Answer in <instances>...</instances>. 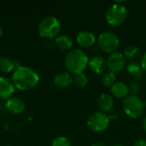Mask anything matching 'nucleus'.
<instances>
[{"mask_svg": "<svg viewBox=\"0 0 146 146\" xmlns=\"http://www.w3.org/2000/svg\"><path fill=\"white\" fill-rule=\"evenodd\" d=\"M73 82L74 83V85L80 88L85 87L87 83H88V78L86 76V74H85L84 73H80V74H77L74 75V79H73Z\"/></svg>", "mask_w": 146, "mask_h": 146, "instance_id": "412c9836", "label": "nucleus"}, {"mask_svg": "<svg viewBox=\"0 0 146 146\" xmlns=\"http://www.w3.org/2000/svg\"><path fill=\"white\" fill-rule=\"evenodd\" d=\"M128 88H129V94L133 96H137L140 92V90H141L139 84L137 82H132L129 85Z\"/></svg>", "mask_w": 146, "mask_h": 146, "instance_id": "5701e85b", "label": "nucleus"}, {"mask_svg": "<svg viewBox=\"0 0 146 146\" xmlns=\"http://www.w3.org/2000/svg\"><path fill=\"white\" fill-rule=\"evenodd\" d=\"M133 146H146V139H139L135 141Z\"/></svg>", "mask_w": 146, "mask_h": 146, "instance_id": "393cba45", "label": "nucleus"}, {"mask_svg": "<svg viewBox=\"0 0 146 146\" xmlns=\"http://www.w3.org/2000/svg\"><path fill=\"white\" fill-rule=\"evenodd\" d=\"M15 62L5 56H0V70L4 73H9L15 68Z\"/></svg>", "mask_w": 146, "mask_h": 146, "instance_id": "6ab92c4d", "label": "nucleus"}, {"mask_svg": "<svg viewBox=\"0 0 146 146\" xmlns=\"http://www.w3.org/2000/svg\"><path fill=\"white\" fill-rule=\"evenodd\" d=\"M106 62H107L108 68L110 69V72L114 74L121 72V70H123V68L126 66V58L124 55L118 51L111 53L109 56Z\"/></svg>", "mask_w": 146, "mask_h": 146, "instance_id": "6e6552de", "label": "nucleus"}, {"mask_svg": "<svg viewBox=\"0 0 146 146\" xmlns=\"http://www.w3.org/2000/svg\"><path fill=\"white\" fill-rule=\"evenodd\" d=\"M123 55L125 57H127L130 60H137L142 56L141 50H139V48L133 44L127 45L124 50Z\"/></svg>", "mask_w": 146, "mask_h": 146, "instance_id": "a211bd4d", "label": "nucleus"}, {"mask_svg": "<svg viewBox=\"0 0 146 146\" xmlns=\"http://www.w3.org/2000/svg\"><path fill=\"white\" fill-rule=\"evenodd\" d=\"M122 108L127 116L136 119L144 114L145 106V103L138 96L128 95L123 100Z\"/></svg>", "mask_w": 146, "mask_h": 146, "instance_id": "7ed1b4c3", "label": "nucleus"}, {"mask_svg": "<svg viewBox=\"0 0 146 146\" xmlns=\"http://www.w3.org/2000/svg\"><path fill=\"white\" fill-rule=\"evenodd\" d=\"M72 82H73V78L71 74L66 72L57 74L53 79L54 85L58 88H66L68 86H70Z\"/></svg>", "mask_w": 146, "mask_h": 146, "instance_id": "4468645a", "label": "nucleus"}, {"mask_svg": "<svg viewBox=\"0 0 146 146\" xmlns=\"http://www.w3.org/2000/svg\"><path fill=\"white\" fill-rule=\"evenodd\" d=\"M6 146H11V145H6Z\"/></svg>", "mask_w": 146, "mask_h": 146, "instance_id": "2f4dec72", "label": "nucleus"}, {"mask_svg": "<svg viewBox=\"0 0 146 146\" xmlns=\"http://www.w3.org/2000/svg\"><path fill=\"white\" fill-rule=\"evenodd\" d=\"M3 27H2V26L0 25V36L3 34Z\"/></svg>", "mask_w": 146, "mask_h": 146, "instance_id": "cd10ccee", "label": "nucleus"}, {"mask_svg": "<svg viewBox=\"0 0 146 146\" xmlns=\"http://www.w3.org/2000/svg\"><path fill=\"white\" fill-rule=\"evenodd\" d=\"M127 17V9L125 5L121 2H115L110 7L108 8L105 13V18L107 22L111 26L121 25Z\"/></svg>", "mask_w": 146, "mask_h": 146, "instance_id": "39448f33", "label": "nucleus"}, {"mask_svg": "<svg viewBox=\"0 0 146 146\" xmlns=\"http://www.w3.org/2000/svg\"><path fill=\"white\" fill-rule=\"evenodd\" d=\"M88 67L92 73L100 74L104 72L107 67V62L101 56H94L89 60Z\"/></svg>", "mask_w": 146, "mask_h": 146, "instance_id": "f8f14e48", "label": "nucleus"}, {"mask_svg": "<svg viewBox=\"0 0 146 146\" xmlns=\"http://www.w3.org/2000/svg\"><path fill=\"white\" fill-rule=\"evenodd\" d=\"M55 43L57 45L58 48L63 50H70L73 46V40L68 35H59L56 38Z\"/></svg>", "mask_w": 146, "mask_h": 146, "instance_id": "f3484780", "label": "nucleus"}, {"mask_svg": "<svg viewBox=\"0 0 146 146\" xmlns=\"http://www.w3.org/2000/svg\"><path fill=\"white\" fill-rule=\"evenodd\" d=\"M98 46L103 51L108 53L115 52L120 45L119 37L112 32H104L98 38Z\"/></svg>", "mask_w": 146, "mask_h": 146, "instance_id": "423d86ee", "label": "nucleus"}, {"mask_svg": "<svg viewBox=\"0 0 146 146\" xmlns=\"http://www.w3.org/2000/svg\"><path fill=\"white\" fill-rule=\"evenodd\" d=\"M5 108L13 114H21L24 111L26 104L21 98L18 97H10L5 103Z\"/></svg>", "mask_w": 146, "mask_h": 146, "instance_id": "9d476101", "label": "nucleus"}, {"mask_svg": "<svg viewBox=\"0 0 146 146\" xmlns=\"http://www.w3.org/2000/svg\"><path fill=\"white\" fill-rule=\"evenodd\" d=\"M140 66L142 68V69L146 72V52H145L140 59Z\"/></svg>", "mask_w": 146, "mask_h": 146, "instance_id": "b1692460", "label": "nucleus"}, {"mask_svg": "<svg viewBox=\"0 0 146 146\" xmlns=\"http://www.w3.org/2000/svg\"><path fill=\"white\" fill-rule=\"evenodd\" d=\"M127 71L135 80H140L144 77V70L142 69L140 64L136 62H130L127 65Z\"/></svg>", "mask_w": 146, "mask_h": 146, "instance_id": "2eb2a0df", "label": "nucleus"}, {"mask_svg": "<svg viewBox=\"0 0 146 146\" xmlns=\"http://www.w3.org/2000/svg\"><path fill=\"white\" fill-rule=\"evenodd\" d=\"M145 108H146V100H145Z\"/></svg>", "mask_w": 146, "mask_h": 146, "instance_id": "c756f323", "label": "nucleus"}, {"mask_svg": "<svg viewBox=\"0 0 146 146\" xmlns=\"http://www.w3.org/2000/svg\"><path fill=\"white\" fill-rule=\"evenodd\" d=\"M98 107L104 111V112H109L112 110L115 101L114 98L108 93H103L98 98Z\"/></svg>", "mask_w": 146, "mask_h": 146, "instance_id": "dca6fc26", "label": "nucleus"}, {"mask_svg": "<svg viewBox=\"0 0 146 146\" xmlns=\"http://www.w3.org/2000/svg\"><path fill=\"white\" fill-rule=\"evenodd\" d=\"M15 86L9 79L0 76V98L8 99L15 92Z\"/></svg>", "mask_w": 146, "mask_h": 146, "instance_id": "9b49d317", "label": "nucleus"}, {"mask_svg": "<svg viewBox=\"0 0 146 146\" xmlns=\"http://www.w3.org/2000/svg\"><path fill=\"white\" fill-rule=\"evenodd\" d=\"M0 108H1V102H0Z\"/></svg>", "mask_w": 146, "mask_h": 146, "instance_id": "7c9ffc66", "label": "nucleus"}, {"mask_svg": "<svg viewBox=\"0 0 146 146\" xmlns=\"http://www.w3.org/2000/svg\"><path fill=\"white\" fill-rule=\"evenodd\" d=\"M51 146H72L70 141L63 136H59L56 137V139H53Z\"/></svg>", "mask_w": 146, "mask_h": 146, "instance_id": "4be33fe9", "label": "nucleus"}, {"mask_svg": "<svg viewBox=\"0 0 146 146\" xmlns=\"http://www.w3.org/2000/svg\"><path fill=\"white\" fill-rule=\"evenodd\" d=\"M91 146H106L103 142H95Z\"/></svg>", "mask_w": 146, "mask_h": 146, "instance_id": "a878e982", "label": "nucleus"}, {"mask_svg": "<svg viewBox=\"0 0 146 146\" xmlns=\"http://www.w3.org/2000/svg\"><path fill=\"white\" fill-rule=\"evenodd\" d=\"M111 146H123V145H119V144H115V145H111Z\"/></svg>", "mask_w": 146, "mask_h": 146, "instance_id": "c85d7f7f", "label": "nucleus"}, {"mask_svg": "<svg viewBox=\"0 0 146 146\" xmlns=\"http://www.w3.org/2000/svg\"><path fill=\"white\" fill-rule=\"evenodd\" d=\"M88 56L80 49L71 50L65 57V66L67 69L74 74L83 73L88 66Z\"/></svg>", "mask_w": 146, "mask_h": 146, "instance_id": "f03ea898", "label": "nucleus"}, {"mask_svg": "<svg viewBox=\"0 0 146 146\" xmlns=\"http://www.w3.org/2000/svg\"><path fill=\"white\" fill-rule=\"evenodd\" d=\"M143 128H144V130H145V132L146 133V116L145 117V119H144V121H143Z\"/></svg>", "mask_w": 146, "mask_h": 146, "instance_id": "bb28decb", "label": "nucleus"}, {"mask_svg": "<svg viewBox=\"0 0 146 146\" xmlns=\"http://www.w3.org/2000/svg\"><path fill=\"white\" fill-rule=\"evenodd\" d=\"M76 41L80 46L83 48H90L93 46L94 44L97 42V38L93 33L85 30L78 33L76 37Z\"/></svg>", "mask_w": 146, "mask_h": 146, "instance_id": "1a4fd4ad", "label": "nucleus"}, {"mask_svg": "<svg viewBox=\"0 0 146 146\" xmlns=\"http://www.w3.org/2000/svg\"><path fill=\"white\" fill-rule=\"evenodd\" d=\"M110 92L115 98H126L129 94V88L127 85H126L121 81H119V82H115L111 86Z\"/></svg>", "mask_w": 146, "mask_h": 146, "instance_id": "ddd939ff", "label": "nucleus"}, {"mask_svg": "<svg viewBox=\"0 0 146 146\" xmlns=\"http://www.w3.org/2000/svg\"><path fill=\"white\" fill-rule=\"evenodd\" d=\"M61 30V23L55 16L49 15L42 19L38 27V33L41 37L52 38L56 37Z\"/></svg>", "mask_w": 146, "mask_h": 146, "instance_id": "20e7f679", "label": "nucleus"}, {"mask_svg": "<svg viewBox=\"0 0 146 146\" xmlns=\"http://www.w3.org/2000/svg\"><path fill=\"white\" fill-rule=\"evenodd\" d=\"M115 80H116L115 74L110 71L105 72L101 78L102 84L106 87H111L115 83Z\"/></svg>", "mask_w": 146, "mask_h": 146, "instance_id": "aec40b11", "label": "nucleus"}, {"mask_svg": "<svg viewBox=\"0 0 146 146\" xmlns=\"http://www.w3.org/2000/svg\"><path fill=\"white\" fill-rule=\"evenodd\" d=\"M86 125L90 130L95 133H102L108 128L110 118L104 112H94L87 118Z\"/></svg>", "mask_w": 146, "mask_h": 146, "instance_id": "0eeeda50", "label": "nucleus"}, {"mask_svg": "<svg viewBox=\"0 0 146 146\" xmlns=\"http://www.w3.org/2000/svg\"><path fill=\"white\" fill-rule=\"evenodd\" d=\"M15 86L21 91H27L34 88L39 82V75L36 70L30 67L18 66L12 75Z\"/></svg>", "mask_w": 146, "mask_h": 146, "instance_id": "f257e3e1", "label": "nucleus"}]
</instances>
